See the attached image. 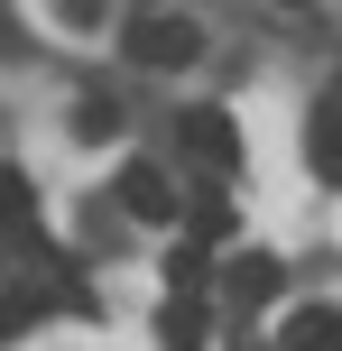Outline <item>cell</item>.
Listing matches in <instances>:
<instances>
[{
	"instance_id": "obj_1",
	"label": "cell",
	"mask_w": 342,
	"mask_h": 351,
	"mask_svg": "<svg viewBox=\"0 0 342 351\" xmlns=\"http://www.w3.org/2000/svg\"><path fill=\"white\" fill-rule=\"evenodd\" d=\"M121 47L139 56V65H195V56H204V28L185 10H130L121 19Z\"/></svg>"
},
{
	"instance_id": "obj_2",
	"label": "cell",
	"mask_w": 342,
	"mask_h": 351,
	"mask_svg": "<svg viewBox=\"0 0 342 351\" xmlns=\"http://www.w3.org/2000/svg\"><path fill=\"white\" fill-rule=\"evenodd\" d=\"M176 204H185V194H176L167 167H148V158L121 167V213H130V222H176Z\"/></svg>"
},
{
	"instance_id": "obj_3",
	"label": "cell",
	"mask_w": 342,
	"mask_h": 351,
	"mask_svg": "<svg viewBox=\"0 0 342 351\" xmlns=\"http://www.w3.org/2000/svg\"><path fill=\"white\" fill-rule=\"evenodd\" d=\"M185 158L213 167V176H232V167H241V130H232V111H213V102L185 111Z\"/></svg>"
},
{
	"instance_id": "obj_4",
	"label": "cell",
	"mask_w": 342,
	"mask_h": 351,
	"mask_svg": "<svg viewBox=\"0 0 342 351\" xmlns=\"http://www.w3.org/2000/svg\"><path fill=\"white\" fill-rule=\"evenodd\" d=\"M37 241V204H28V176L0 167V250H28Z\"/></svg>"
},
{
	"instance_id": "obj_5",
	"label": "cell",
	"mask_w": 342,
	"mask_h": 351,
	"mask_svg": "<svg viewBox=\"0 0 342 351\" xmlns=\"http://www.w3.org/2000/svg\"><path fill=\"white\" fill-rule=\"evenodd\" d=\"M278 342L287 351H342V305H296Z\"/></svg>"
},
{
	"instance_id": "obj_6",
	"label": "cell",
	"mask_w": 342,
	"mask_h": 351,
	"mask_svg": "<svg viewBox=\"0 0 342 351\" xmlns=\"http://www.w3.org/2000/svg\"><path fill=\"white\" fill-rule=\"evenodd\" d=\"M204 324H213L204 296H167V305H158V342H167V351H204Z\"/></svg>"
},
{
	"instance_id": "obj_7",
	"label": "cell",
	"mask_w": 342,
	"mask_h": 351,
	"mask_svg": "<svg viewBox=\"0 0 342 351\" xmlns=\"http://www.w3.org/2000/svg\"><path fill=\"white\" fill-rule=\"evenodd\" d=\"M269 296H278V259H259V250L232 259V305H269Z\"/></svg>"
},
{
	"instance_id": "obj_8",
	"label": "cell",
	"mask_w": 342,
	"mask_h": 351,
	"mask_svg": "<svg viewBox=\"0 0 342 351\" xmlns=\"http://www.w3.org/2000/svg\"><path fill=\"white\" fill-rule=\"evenodd\" d=\"M204 278H213V259H204L195 241H176V250H167V296H204Z\"/></svg>"
},
{
	"instance_id": "obj_9",
	"label": "cell",
	"mask_w": 342,
	"mask_h": 351,
	"mask_svg": "<svg viewBox=\"0 0 342 351\" xmlns=\"http://www.w3.org/2000/svg\"><path fill=\"white\" fill-rule=\"evenodd\" d=\"M185 222H195V250H204V241H232V204H222V194H195Z\"/></svg>"
},
{
	"instance_id": "obj_10",
	"label": "cell",
	"mask_w": 342,
	"mask_h": 351,
	"mask_svg": "<svg viewBox=\"0 0 342 351\" xmlns=\"http://www.w3.org/2000/svg\"><path fill=\"white\" fill-rule=\"evenodd\" d=\"M111 130H121V111H111V102H84V111H74V139H111Z\"/></svg>"
},
{
	"instance_id": "obj_11",
	"label": "cell",
	"mask_w": 342,
	"mask_h": 351,
	"mask_svg": "<svg viewBox=\"0 0 342 351\" xmlns=\"http://www.w3.org/2000/svg\"><path fill=\"white\" fill-rule=\"evenodd\" d=\"M315 111H324V121L342 130V74H333V93H324V102H315Z\"/></svg>"
}]
</instances>
